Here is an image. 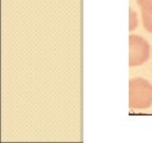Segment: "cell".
I'll list each match as a JSON object with an SVG mask.
<instances>
[{
	"label": "cell",
	"instance_id": "1",
	"mask_svg": "<svg viewBox=\"0 0 152 143\" xmlns=\"http://www.w3.org/2000/svg\"><path fill=\"white\" fill-rule=\"evenodd\" d=\"M129 105L131 108L144 109L152 105V85L140 77L130 80Z\"/></svg>",
	"mask_w": 152,
	"mask_h": 143
},
{
	"label": "cell",
	"instance_id": "2",
	"mask_svg": "<svg viewBox=\"0 0 152 143\" xmlns=\"http://www.w3.org/2000/svg\"><path fill=\"white\" fill-rule=\"evenodd\" d=\"M149 43L146 39L137 35L129 37V65L140 66L149 58Z\"/></svg>",
	"mask_w": 152,
	"mask_h": 143
},
{
	"label": "cell",
	"instance_id": "3",
	"mask_svg": "<svg viewBox=\"0 0 152 143\" xmlns=\"http://www.w3.org/2000/svg\"><path fill=\"white\" fill-rule=\"evenodd\" d=\"M137 2L142 10L144 27L152 33V0H137Z\"/></svg>",
	"mask_w": 152,
	"mask_h": 143
},
{
	"label": "cell",
	"instance_id": "4",
	"mask_svg": "<svg viewBox=\"0 0 152 143\" xmlns=\"http://www.w3.org/2000/svg\"><path fill=\"white\" fill-rule=\"evenodd\" d=\"M131 22H130V30H134V29L136 28V14H134V13L131 11Z\"/></svg>",
	"mask_w": 152,
	"mask_h": 143
}]
</instances>
